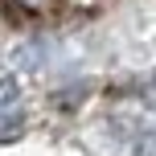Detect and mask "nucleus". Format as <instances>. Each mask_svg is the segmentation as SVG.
<instances>
[{
	"mask_svg": "<svg viewBox=\"0 0 156 156\" xmlns=\"http://www.w3.org/2000/svg\"><path fill=\"white\" fill-rule=\"evenodd\" d=\"M21 132H25V111H21V103L0 107V140H16Z\"/></svg>",
	"mask_w": 156,
	"mask_h": 156,
	"instance_id": "1",
	"label": "nucleus"
},
{
	"mask_svg": "<svg viewBox=\"0 0 156 156\" xmlns=\"http://www.w3.org/2000/svg\"><path fill=\"white\" fill-rule=\"evenodd\" d=\"M136 156H156V127H152L148 136H144L140 144H136Z\"/></svg>",
	"mask_w": 156,
	"mask_h": 156,
	"instance_id": "2",
	"label": "nucleus"
},
{
	"mask_svg": "<svg viewBox=\"0 0 156 156\" xmlns=\"http://www.w3.org/2000/svg\"><path fill=\"white\" fill-rule=\"evenodd\" d=\"M12 4H21L25 12H41V8H49V0H12Z\"/></svg>",
	"mask_w": 156,
	"mask_h": 156,
	"instance_id": "3",
	"label": "nucleus"
}]
</instances>
